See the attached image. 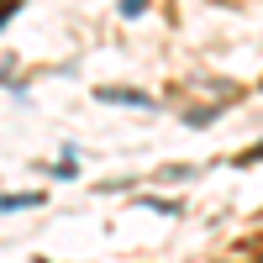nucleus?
Here are the masks:
<instances>
[{
    "mask_svg": "<svg viewBox=\"0 0 263 263\" xmlns=\"http://www.w3.org/2000/svg\"><path fill=\"white\" fill-rule=\"evenodd\" d=\"M95 100H111V105H137V111H147V95L142 90H95Z\"/></svg>",
    "mask_w": 263,
    "mask_h": 263,
    "instance_id": "nucleus-1",
    "label": "nucleus"
},
{
    "mask_svg": "<svg viewBox=\"0 0 263 263\" xmlns=\"http://www.w3.org/2000/svg\"><path fill=\"white\" fill-rule=\"evenodd\" d=\"M27 205H42V195H0V211H27Z\"/></svg>",
    "mask_w": 263,
    "mask_h": 263,
    "instance_id": "nucleus-2",
    "label": "nucleus"
},
{
    "mask_svg": "<svg viewBox=\"0 0 263 263\" xmlns=\"http://www.w3.org/2000/svg\"><path fill=\"white\" fill-rule=\"evenodd\" d=\"M147 11V0H121V16H142Z\"/></svg>",
    "mask_w": 263,
    "mask_h": 263,
    "instance_id": "nucleus-3",
    "label": "nucleus"
},
{
    "mask_svg": "<svg viewBox=\"0 0 263 263\" xmlns=\"http://www.w3.org/2000/svg\"><path fill=\"white\" fill-rule=\"evenodd\" d=\"M21 6V0H0V21H6V11H16Z\"/></svg>",
    "mask_w": 263,
    "mask_h": 263,
    "instance_id": "nucleus-4",
    "label": "nucleus"
}]
</instances>
